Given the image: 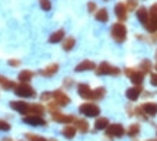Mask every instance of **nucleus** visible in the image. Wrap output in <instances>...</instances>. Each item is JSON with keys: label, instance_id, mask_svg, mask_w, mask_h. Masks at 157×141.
Returning <instances> with one entry per match:
<instances>
[{"label": "nucleus", "instance_id": "obj_1", "mask_svg": "<svg viewBox=\"0 0 157 141\" xmlns=\"http://www.w3.org/2000/svg\"><path fill=\"white\" fill-rule=\"evenodd\" d=\"M111 36H112V40L118 44H121L124 41L127 40V28H125V25L121 22H117L112 25V28H111Z\"/></svg>", "mask_w": 157, "mask_h": 141}, {"label": "nucleus", "instance_id": "obj_2", "mask_svg": "<svg viewBox=\"0 0 157 141\" xmlns=\"http://www.w3.org/2000/svg\"><path fill=\"white\" fill-rule=\"evenodd\" d=\"M78 111L82 115L89 116V118H96L101 115V108L98 106L96 103H83L82 106L78 108Z\"/></svg>", "mask_w": 157, "mask_h": 141}, {"label": "nucleus", "instance_id": "obj_3", "mask_svg": "<svg viewBox=\"0 0 157 141\" xmlns=\"http://www.w3.org/2000/svg\"><path fill=\"white\" fill-rule=\"evenodd\" d=\"M119 73H121V70L118 67L111 66L109 63H102L101 66L96 68V74L98 76H105V74H108V76H118Z\"/></svg>", "mask_w": 157, "mask_h": 141}, {"label": "nucleus", "instance_id": "obj_4", "mask_svg": "<svg viewBox=\"0 0 157 141\" xmlns=\"http://www.w3.org/2000/svg\"><path fill=\"white\" fill-rule=\"evenodd\" d=\"M15 93L21 97H34L36 95L34 87H31L28 83H21V85L15 86Z\"/></svg>", "mask_w": 157, "mask_h": 141}, {"label": "nucleus", "instance_id": "obj_5", "mask_svg": "<svg viewBox=\"0 0 157 141\" xmlns=\"http://www.w3.org/2000/svg\"><path fill=\"white\" fill-rule=\"evenodd\" d=\"M124 73L127 74L129 77V80L134 83V85L140 86L141 83H143V80H144V73L143 71H140V70H135V68H127Z\"/></svg>", "mask_w": 157, "mask_h": 141}, {"label": "nucleus", "instance_id": "obj_6", "mask_svg": "<svg viewBox=\"0 0 157 141\" xmlns=\"http://www.w3.org/2000/svg\"><path fill=\"white\" fill-rule=\"evenodd\" d=\"M125 134V130L121 124H112L108 125L106 128V135L108 137H122Z\"/></svg>", "mask_w": 157, "mask_h": 141}, {"label": "nucleus", "instance_id": "obj_7", "mask_svg": "<svg viewBox=\"0 0 157 141\" xmlns=\"http://www.w3.org/2000/svg\"><path fill=\"white\" fill-rule=\"evenodd\" d=\"M115 15H117L118 21L119 22H125L127 21V16H128V9H127V6L124 5L122 2H119L115 5Z\"/></svg>", "mask_w": 157, "mask_h": 141}, {"label": "nucleus", "instance_id": "obj_8", "mask_svg": "<svg viewBox=\"0 0 157 141\" xmlns=\"http://www.w3.org/2000/svg\"><path fill=\"white\" fill-rule=\"evenodd\" d=\"M52 97H54V101H56L60 106H66V105H68V103H70V97H68V96L66 95L63 90L52 92Z\"/></svg>", "mask_w": 157, "mask_h": 141}, {"label": "nucleus", "instance_id": "obj_9", "mask_svg": "<svg viewBox=\"0 0 157 141\" xmlns=\"http://www.w3.org/2000/svg\"><path fill=\"white\" fill-rule=\"evenodd\" d=\"M77 92L80 97H83V99H93V90L90 89L89 85H84V83H80L77 86Z\"/></svg>", "mask_w": 157, "mask_h": 141}, {"label": "nucleus", "instance_id": "obj_10", "mask_svg": "<svg viewBox=\"0 0 157 141\" xmlns=\"http://www.w3.org/2000/svg\"><path fill=\"white\" fill-rule=\"evenodd\" d=\"M52 119H54L56 122L70 124V122H73L76 118H74L73 115H66V113H60V112H52Z\"/></svg>", "mask_w": 157, "mask_h": 141}, {"label": "nucleus", "instance_id": "obj_11", "mask_svg": "<svg viewBox=\"0 0 157 141\" xmlns=\"http://www.w3.org/2000/svg\"><path fill=\"white\" fill-rule=\"evenodd\" d=\"M143 26H144L150 34L157 32V15H148V19H147V22L144 23Z\"/></svg>", "mask_w": 157, "mask_h": 141}, {"label": "nucleus", "instance_id": "obj_12", "mask_svg": "<svg viewBox=\"0 0 157 141\" xmlns=\"http://www.w3.org/2000/svg\"><path fill=\"white\" fill-rule=\"evenodd\" d=\"M140 95H141V85L140 86L134 85V87H129L128 90L125 92V96L128 97L129 101H132V102L137 101V99L140 97Z\"/></svg>", "mask_w": 157, "mask_h": 141}, {"label": "nucleus", "instance_id": "obj_13", "mask_svg": "<svg viewBox=\"0 0 157 141\" xmlns=\"http://www.w3.org/2000/svg\"><path fill=\"white\" fill-rule=\"evenodd\" d=\"M23 122L26 124H31V125H47L45 119L39 115H31V116H25L23 118Z\"/></svg>", "mask_w": 157, "mask_h": 141}, {"label": "nucleus", "instance_id": "obj_14", "mask_svg": "<svg viewBox=\"0 0 157 141\" xmlns=\"http://www.w3.org/2000/svg\"><path fill=\"white\" fill-rule=\"evenodd\" d=\"M10 106L15 109V111H17V112L21 113H28V108L29 105L26 103V102H22V101H13L10 102Z\"/></svg>", "mask_w": 157, "mask_h": 141}, {"label": "nucleus", "instance_id": "obj_15", "mask_svg": "<svg viewBox=\"0 0 157 141\" xmlns=\"http://www.w3.org/2000/svg\"><path fill=\"white\" fill-rule=\"evenodd\" d=\"M95 68H96V64H95V63L90 61V60H84V61H82L80 64H77L74 70L80 73V71H86V70H95Z\"/></svg>", "mask_w": 157, "mask_h": 141}, {"label": "nucleus", "instance_id": "obj_16", "mask_svg": "<svg viewBox=\"0 0 157 141\" xmlns=\"http://www.w3.org/2000/svg\"><path fill=\"white\" fill-rule=\"evenodd\" d=\"M141 109L146 112V115L154 116L157 113V103H154V102H147V103H144V105L141 106Z\"/></svg>", "mask_w": 157, "mask_h": 141}, {"label": "nucleus", "instance_id": "obj_17", "mask_svg": "<svg viewBox=\"0 0 157 141\" xmlns=\"http://www.w3.org/2000/svg\"><path fill=\"white\" fill-rule=\"evenodd\" d=\"M57 71H58V64H51L48 67L42 68V70L39 71V74L44 76V77H51V76H54Z\"/></svg>", "mask_w": 157, "mask_h": 141}, {"label": "nucleus", "instance_id": "obj_18", "mask_svg": "<svg viewBox=\"0 0 157 141\" xmlns=\"http://www.w3.org/2000/svg\"><path fill=\"white\" fill-rule=\"evenodd\" d=\"M28 112H31V115H44L45 112V108L41 105V103H34V105H31L28 108Z\"/></svg>", "mask_w": 157, "mask_h": 141}, {"label": "nucleus", "instance_id": "obj_19", "mask_svg": "<svg viewBox=\"0 0 157 141\" xmlns=\"http://www.w3.org/2000/svg\"><path fill=\"white\" fill-rule=\"evenodd\" d=\"M95 17L96 21H99V22H108V19H109V15H108V10L105 7H102V9H98L95 13Z\"/></svg>", "mask_w": 157, "mask_h": 141}, {"label": "nucleus", "instance_id": "obj_20", "mask_svg": "<svg viewBox=\"0 0 157 141\" xmlns=\"http://www.w3.org/2000/svg\"><path fill=\"white\" fill-rule=\"evenodd\" d=\"M32 77H34V73H32L31 70H23V71H21L19 76H17V79L21 80V83H28V82L32 80Z\"/></svg>", "mask_w": 157, "mask_h": 141}, {"label": "nucleus", "instance_id": "obj_21", "mask_svg": "<svg viewBox=\"0 0 157 141\" xmlns=\"http://www.w3.org/2000/svg\"><path fill=\"white\" fill-rule=\"evenodd\" d=\"M64 31L63 29H60V31H56L54 34H51V36H50V42L51 44H57V42H61L63 41V38H64Z\"/></svg>", "mask_w": 157, "mask_h": 141}, {"label": "nucleus", "instance_id": "obj_22", "mask_svg": "<svg viewBox=\"0 0 157 141\" xmlns=\"http://www.w3.org/2000/svg\"><path fill=\"white\" fill-rule=\"evenodd\" d=\"M0 86L3 87V89H6V90H9V89H15V82H12V80H9L7 77H5V76H0Z\"/></svg>", "mask_w": 157, "mask_h": 141}, {"label": "nucleus", "instance_id": "obj_23", "mask_svg": "<svg viewBox=\"0 0 157 141\" xmlns=\"http://www.w3.org/2000/svg\"><path fill=\"white\" fill-rule=\"evenodd\" d=\"M148 10H147L146 7H140L138 10H137V17H138V21H140L143 25L147 22V19H148Z\"/></svg>", "mask_w": 157, "mask_h": 141}, {"label": "nucleus", "instance_id": "obj_24", "mask_svg": "<svg viewBox=\"0 0 157 141\" xmlns=\"http://www.w3.org/2000/svg\"><path fill=\"white\" fill-rule=\"evenodd\" d=\"M76 127H71V125H66L64 128H63V131H61V134L66 138H73L74 135H76Z\"/></svg>", "mask_w": 157, "mask_h": 141}, {"label": "nucleus", "instance_id": "obj_25", "mask_svg": "<svg viewBox=\"0 0 157 141\" xmlns=\"http://www.w3.org/2000/svg\"><path fill=\"white\" fill-rule=\"evenodd\" d=\"M76 45V40H74L73 36H68L66 40L63 41V50L64 51H71Z\"/></svg>", "mask_w": 157, "mask_h": 141}, {"label": "nucleus", "instance_id": "obj_26", "mask_svg": "<svg viewBox=\"0 0 157 141\" xmlns=\"http://www.w3.org/2000/svg\"><path fill=\"white\" fill-rule=\"evenodd\" d=\"M74 122H76V127H77L76 130H78L80 132H83L84 134V132L89 131V124H87L84 119H74Z\"/></svg>", "mask_w": 157, "mask_h": 141}, {"label": "nucleus", "instance_id": "obj_27", "mask_svg": "<svg viewBox=\"0 0 157 141\" xmlns=\"http://www.w3.org/2000/svg\"><path fill=\"white\" fill-rule=\"evenodd\" d=\"M108 125H109L108 118H98L95 122V128L96 130H106Z\"/></svg>", "mask_w": 157, "mask_h": 141}, {"label": "nucleus", "instance_id": "obj_28", "mask_svg": "<svg viewBox=\"0 0 157 141\" xmlns=\"http://www.w3.org/2000/svg\"><path fill=\"white\" fill-rule=\"evenodd\" d=\"M151 67H153V64L150 60H143V61L140 63V71H143L144 74L150 73V71H151Z\"/></svg>", "mask_w": 157, "mask_h": 141}, {"label": "nucleus", "instance_id": "obj_29", "mask_svg": "<svg viewBox=\"0 0 157 141\" xmlns=\"http://www.w3.org/2000/svg\"><path fill=\"white\" fill-rule=\"evenodd\" d=\"M138 134H140V125H138V124H132L131 127H129V130H128V135L134 138V137L138 135Z\"/></svg>", "mask_w": 157, "mask_h": 141}, {"label": "nucleus", "instance_id": "obj_30", "mask_svg": "<svg viewBox=\"0 0 157 141\" xmlns=\"http://www.w3.org/2000/svg\"><path fill=\"white\" fill-rule=\"evenodd\" d=\"M105 93H106L105 87H98L96 90H93V99H102Z\"/></svg>", "mask_w": 157, "mask_h": 141}, {"label": "nucleus", "instance_id": "obj_31", "mask_svg": "<svg viewBox=\"0 0 157 141\" xmlns=\"http://www.w3.org/2000/svg\"><path fill=\"white\" fill-rule=\"evenodd\" d=\"M39 6L42 7V10H51V2L50 0H39Z\"/></svg>", "mask_w": 157, "mask_h": 141}, {"label": "nucleus", "instance_id": "obj_32", "mask_svg": "<svg viewBox=\"0 0 157 141\" xmlns=\"http://www.w3.org/2000/svg\"><path fill=\"white\" fill-rule=\"evenodd\" d=\"M26 137L29 138V141H50V140H47V138H44V137L34 135V134H26Z\"/></svg>", "mask_w": 157, "mask_h": 141}, {"label": "nucleus", "instance_id": "obj_33", "mask_svg": "<svg viewBox=\"0 0 157 141\" xmlns=\"http://www.w3.org/2000/svg\"><path fill=\"white\" fill-rule=\"evenodd\" d=\"M125 6H127L128 12H129V10H135V9H137V0H128Z\"/></svg>", "mask_w": 157, "mask_h": 141}, {"label": "nucleus", "instance_id": "obj_34", "mask_svg": "<svg viewBox=\"0 0 157 141\" xmlns=\"http://www.w3.org/2000/svg\"><path fill=\"white\" fill-rule=\"evenodd\" d=\"M0 130L9 131L10 130V124H9V122H6V121H0Z\"/></svg>", "mask_w": 157, "mask_h": 141}, {"label": "nucleus", "instance_id": "obj_35", "mask_svg": "<svg viewBox=\"0 0 157 141\" xmlns=\"http://www.w3.org/2000/svg\"><path fill=\"white\" fill-rule=\"evenodd\" d=\"M60 106V105H58V103H57V102H51L50 105H48V109H50L51 112H56L57 111V108Z\"/></svg>", "mask_w": 157, "mask_h": 141}, {"label": "nucleus", "instance_id": "obj_36", "mask_svg": "<svg viewBox=\"0 0 157 141\" xmlns=\"http://www.w3.org/2000/svg\"><path fill=\"white\" fill-rule=\"evenodd\" d=\"M87 10L89 12H96L98 9H96V3L95 2H89L87 3Z\"/></svg>", "mask_w": 157, "mask_h": 141}, {"label": "nucleus", "instance_id": "obj_37", "mask_svg": "<svg viewBox=\"0 0 157 141\" xmlns=\"http://www.w3.org/2000/svg\"><path fill=\"white\" fill-rule=\"evenodd\" d=\"M7 64H9L10 67H19V66H21V61H19V60H9Z\"/></svg>", "mask_w": 157, "mask_h": 141}, {"label": "nucleus", "instance_id": "obj_38", "mask_svg": "<svg viewBox=\"0 0 157 141\" xmlns=\"http://www.w3.org/2000/svg\"><path fill=\"white\" fill-rule=\"evenodd\" d=\"M150 83L157 87V73H153L151 76H150Z\"/></svg>", "mask_w": 157, "mask_h": 141}, {"label": "nucleus", "instance_id": "obj_39", "mask_svg": "<svg viewBox=\"0 0 157 141\" xmlns=\"http://www.w3.org/2000/svg\"><path fill=\"white\" fill-rule=\"evenodd\" d=\"M51 97H52V93L47 92V93H44V95L41 96V101H48V99H51Z\"/></svg>", "mask_w": 157, "mask_h": 141}, {"label": "nucleus", "instance_id": "obj_40", "mask_svg": "<svg viewBox=\"0 0 157 141\" xmlns=\"http://www.w3.org/2000/svg\"><path fill=\"white\" fill-rule=\"evenodd\" d=\"M148 13H150V15H157V3H154V5H153L151 7H150Z\"/></svg>", "mask_w": 157, "mask_h": 141}, {"label": "nucleus", "instance_id": "obj_41", "mask_svg": "<svg viewBox=\"0 0 157 141\" xmlns=\"http://www.w3.org/2000/svg\"><path fill=\"white\" fill-rule=\"evenodd\" d=\"M64 86H66V87L73 86V80H71V79H66V80H64Z\"/></svg>", "mask_w": 157, "mask_h": 141}, {"label": "nucleus", "instance_id": "obj_42", "mask_svg": "<svg viewBox=\"0 0 157 141\" xmlns=\"http://www.w3.org/2000/svg\"><path fill=\"white\" fill-rule=\"evenodd\" d=\"M3 141H10V138H6V140H3Z\"/></svg>", "mask_w": 157, "mask_h": 141}, {"label": "nucleus", "instance_id": "obj_43", "mask_svg": "<svg viewBox=\"0 0 157 141\" xmlns=\"http://www.w3.org/2000/svg\"><path fill=\"white\" fill-rule=\"evenodd\" d=\"M148 141H154V140H148Z\"/></svg>", "mask_w": 157, "mask_h": 141}, {"label": "nucleus", "instance_id": "obj_44", "mask_svg": "<svg viewBox=\"0 0 157 141\" xmlns=\"http://www.w3.org/2000/svg\"><path fill=\"white\" fill-rule=\"evenodd\" d=\"M156 57H157V52H156Z\"/></svg>", "mask_w": 157, "mask_h": 141}, {"label": "nucleus", "instance_id": "obj_45", "mask_svg": "<svg viewBox=\"0 0 157 141\" xmlns=\"http://www.w3.org/2000/svg\"><path fill=\"white\" fill-rule=\"evenodd\" d=\"M156 70H157V66H156Z\"/></svg>", "mask_w": 157, "mask_h": 141}]
</instances>
